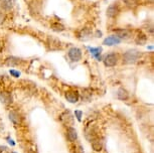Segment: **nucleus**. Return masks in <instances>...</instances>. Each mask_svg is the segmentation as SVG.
<instances>
[{
  "instance_id": "nucleus-19",
  "label": "nucleus",
  "mask_w": 154,
  "mask_h": 153,
  "mask_svg": "<svg viewBox=\"0 0 154 153\" xmlns=\"http://www.w3.org/2000/svg\"><path fill=\"white\" fill-rule=\"evenodd\" d=\"M146 42H147V36L145 35L144 33H138L137 35H136L135 37V43L136 44H138V45H144V44H146Z\"/></svg>"
},
{
  "instance_id": "nucleus-20",
  "label": "nucleus",
  "mask_w": 154,
  "mask_h": 153,
  "mask_svg": "<svg viewBox=\"0 0 154 153\" xmlns=\"http://www.w3.org/2000/svg\"><path fill=\"white\" fill-rule=\"evenodd\" d=\"M51 30L56 31V32H63V31H65L66 29L65 25L60 23V22H54V23H51Z\"/></svg>"
},
{
  "instance_id": "nucleus-11",
  "label": "nucleus",
  "mask_w": 154,
  "mask_h": 153,
  "mask_svg": "<svg viewBox=\"0 0 154 153\" xmlns=\"http://www.w3.org/2000/svg\"><path fill=\"white\" fill-rule=\"evenodd\" d=\"M66 138L69 142H75V140L78 139V132H77V129L74 128L72 126H69L66 128Z\"/></svg>"
},
{
  "instance_id": "nucleus-24",
  "label": "nucleus",
  "mask_w": 154,
  "mask_h": 153,
  "mask_svg": "<svg viewBox=\"0 0 154 153\" xmlns=\"http://www.w3.org/2000/svg\"><path fill=\"white\" fill-rule=\"evenodd\" d=\"M75 115L78 116V119L81 120V116H82V113H81V112H75Z\"/></svg>"
},
{
  "instance_id": "nucleus-13",
  "label": "nucleus",
  "mask_w": 154,
  "mask_h": 153,
  "mask_svg": "<svg viewBox=\"0 0 154 153\" xmlns=\"http://www.w3.org/2000/svg\"><path fill=\"white\" fill-rule=\"evenodd\" d=\"M91 146L94 151L100 152L103 150L104 144H103V141H102V139H100V138H93L91 140Z\"/></svg>"
},
{
  "instance_id": "nucleus-4",
  "label": "nucleus",
  "mask_w": 154,
  "mask_h": 153,
  "mask_svg": "<svg viewBox=\"0 0 154 153\" xmlns=\"http://www.w3.org/2000/svg\"><path fill=\"white\" fill-rule=\"evenodd\" d=\"M113 33L121 40L130 38L132 35V31L127 28H116V29H113Z\"/></svg>"
},
{
  "instance_id": "nucleus-15",
  "label": "nucleus",
  "mask_w": 154,
  "mask_h": 153,
  "mask_svg": "<svg viewBox=\"0 0 154 153\" xmlns=\"http://www.w3.org/2000/svg\"><path fill=\"white\" fill-rule=\"evenodd\" d=\"M21 63H22V60L16 57H8L4 62L5 65L8 66V67H15V66L20 65Z\"/></svg>"
},
{
  "instance_id": "nucleus-10",
  "label": "nucleus",
  "mask_w": 154,
  "mask_h": 153,
  "mask_svg": "<svg viewBox=\"0 0 154 153\" xmlns=\"http://www.w3.org/2000/svg\"><path fill=\"white\" fill-rule=\"evenodd\" d=\"M122 40L120 38H118L116 35H110V36H107L105 39L103 40V44L104 45H107V47H114V45H118L120 44Z\"/></svg>"
},
{
  "instance_id": "nucleus-3",
  "label": "nucleus",
  "mask_w": 154,
  "mask_h": 153,
  "mask_svg": "<svg viewBox=\"0 0 154 153\" xmlns=\"http://www.w3.org/2000/svg\"><path fill=\"white\" fill-rule=\"evenodd\" d=\"M118 60H119L118 56L116 54H106L105 57H104L103 62H104L105 67L113 68V67H115V66H117Z\"/></svg>"
},
{
  "instance_id": "nucleus-12",
  "label": "nucleus",
  "mask_w": 154,
  "mask_h": 153,
  "mask_svg": "<svg viewBox=\"0 0 154 153\" xmlns=\"http://www.w3.org/2000/svg\"><path fill=\"white\" fill-rule=\"evenodd\" d=\"M0 102L4 105H9L12 103V96L9 92L7 91H1L0 92Z\"/></svg>"
},
{
  "instance_id": "nucleus-26",
  "label": "nucleus",
  "mask_w": 154,
  "mask_h": 153,
  "mask_svg": "<svg viewBox=\"0 0 154 153\" xmlns=\"http://www.w3.org/2000/svg\"><path fill=\"white\" fill-rule=\"evenodd\" d=\"M0 47H1V42H0Z\"/></svg>"
},
{
  "instance_id": "nucleus-7",
  "label": "nucleus",
  "mask_w": 154,
  "mask_h": 153,
  "mask_svg": "<svg viewBox=\"0 0 154 153\" xmlns=\"http://www.w3.org/2000/svg\"><path fill=\"white\" fill-rule=\"evenodd\" d=\"M120 11L121 9L118 4H111L107 8L106 14L109 18H116V17H118V15L120 14Z\"/></svg>"
},
{
  "instance_id": "nucleus-18",
  "label": "nucleus",
  "mask_w": 154,
  "mask_h": 153,
  "mask_svg": "<svg viewBox=\"0 0 154 153\" xmlns=\"http://www.w3.org/2000/svg\"><path fill=\"white\" fill-rule=\"evenodd\" d=\"M124 5L129 9H136L139 6L138 0H122Z\"/></svg>"
},
{
  "instance_id": "nucleus-22",
  "label": "nucleus",
  "mask_w": 154,
  "mask_h": 153,
  "mask_svg": "<svg viewBox=\"0 0 154 153\" xmlns=\"http://www.w3.org/2000/svg\"><path fill=\"white\" fill-rule=\"evenodd\" d=\"M9 73H10V75L12 77H14V78H19L20 77V73L18 71H15V70H10L9 71Z\"/></svg>"
},
{
  "instance_id": "nucleus-17",
  "label": "nucleus",
  "mask_w": 154,
  "mask_h": 153,
  "mask_svg": "<svg viewBox=\"0 0 154 153\" xmlns=\"http://www.w3.org/2000/svg\"><path fill=\"white\" fill-rule=\"evenodd\" d=\"M117 98L121 101H126L129 99V93H128V91L126 89L120 88L117 91Z\"/></svg>"
},
{
  "instance_id": "nucleus-1",
  "label": "nucleus",
  "mask_w": 154,
  "mask_h": 153,
  "mask_svg": "<svg viewBox=\"0 0 154 153\" xmlns=\"http://www.w3.org/2000/svg\"><path fill=\"white\" fill-rule=\"evenodd\" d=\"M142 56V54L137 50H127L126 53H124L123 57H122V60H123V63L125 65H132V63H136L140 60V57Z\"/></svg>"
},
{
  "instance_id": "nucleus-25",
  "label": "nucleus",
  "mask_w": 154,
  "mask_h": 153,
  "mask_svg": "<svg viewBox=\"0 0 154 153\" xmlns=\"http://www.w3.org/2000/svg\"><path fill=\"white\" fill-rule=\"evenodd\" d=\"M96 35H97V37H101L102 36V32H101V31L97 30V31H96Z\"/></svg>"
},
{
  "instance_id": "nucleus-8",
  "label": "nucleus",
  "mask_w": 154,
  "mask_h": 153,
  "mask_svg": "<svg viewBox=\"0 0 154 153\" xmlns=\"http://www.w3.org/2000/svg\"><path fill=\"white\" fill-rule=\"evenodd\" d=\"M65 98L68 102L72 103V104H75L78 103V101L80 100V94L78 93L77 91H68L65 94Z\"/></svg>"
},
{
  "instance_id": "nucleus-23",
  "label": "nucleus",
  "mask_w": 154,
  "mask_h": 153,
  "mask_svg": "<svg viewBox=\"0 0 154 153\" xmlns=\"http://www.w3.org/2000/svg\"><path fill=\"white\" fill-rule=\"evenodd\" d=\"M5 19H6V16H5V14L3 12H1V11H0V25L4 23Z\"/></svg>"
},
{
  "instance_id": "nucleus-21",
  "label": "nucleus",
  "mask_w": 154,
  "mask_h": 153,
  "mask_svg": "<svg viewBox=\"0 0 154 153\" xmlns=\"http://www.w3.org/2000/svg\"><path fill=\"white\" fill-rule=\"evenodd\" d=\"M89 50H90V54H91L93 57H96V59L99 60H101V51H102L101 47H89Z\"/></svg>"
},
{
  "instance_id": "nucleus-16",
  "label": "nucleus",
  "mask_w": 154,
  "mask_h": 153,
  "mask_svg": "<svg viewBox=\"0 0 154 153\" xmlns=\"http://www.w3.org/2000/svg\"><path fill=\"white\" fill-rule=\"evenodd\" d=\"M92 35V32L89 28H83L78 32V38L81 40H87L89 39Z\"/></svg>"
},
{
  "instance_id": "nucleus-27",
  "label": "nucleus",
  "mask_w": 154,
  "mask_h": 153,
  "mask_svg": "<svg viewBox=\"0 0 154 153\" xmlns=\"http://www.w3.org/2000/svg\"><path fill=\"white\" fill-rule=\"evenodd\" d=\"M12 153H15V152H12Z\"/></svg>"
},
{
  "instance_id": "nucleus-14",
  "label": "nucleus",
  "mask_w": 154,
  "mask_h": 153,
  "mask_svg": "<svg viewBox=\"0 0 154 153\" xmlns=\"http://www.w3.org/2000/svg\"><path fill=\"white\" fill-rule=\"evenodd\" d=\"M13 7L12 0H0V10L3 11H10Z\"/></svg>"
},
{
  "instance_id": "nucleus-6",
  "label": "nucleus",
  "mask_w": 154,
  "mask_h": 153,
  "mask_svg": "<svg viewBox=\"0 0 154 153\" xmlns=\"http://www.w3.org/2000/svg\"><path fill=\"white\" fill-rule=\"evenodd\" d=\"M46 43H48L49 50H62L63 48L62 42H60L59 39L54 38V37L48 36V40H46Z\"/></svg>"
},
{
  "instance_id": "nucleus-9",
  "label": "nucleus",
  "mask_w": 154,
  "mask_h": 153,
  "mask_svg": "<svg viewBox=\"0 0 154 153\" xmlns=\"http://www.w3.org/2000/svg\"><path fill=\"white\" fill-rule=\"evenodd\" d=\"M8 118L9 120L12 122L15 126H19L22 124V117L18 112L16 111H10L9 114H8Z\"/></svg>"
},
{
  "instance_id": "nucleus-28",
  "label": "nucleus",
  "mask_w": 154,
  "mask_h": 153,
  "mask_svg": "<svg viewBox=\"0 0 154 153\" xmlns=\"http://www.w3.org/2000/svg\"><path fill=\"white\" fill-rule=\"evenodd\" d=\"M29 153H32V152H29Z\"/></svg>"
},
{
  "instance_id": "nucleus-2",
  "label": "nucleus",
  "mask_w": 154,
  "mask_h": 153,
  "mask_svg": "<svg viewBox=\"0 0 154 153\" xmlns=\"http://www.w3.org/2000/svg\"><path fill=\"white\" fill-rule=\"evenodd\" d=\"M68 56L69 57V60L74 63L80 62L83 57V51L81 48L77 47H72L68 50Z\"/></svg>"
},
{
  "instance_id": "nucleus-5",
  "label": "nucleus",
  "mask_w": 154,
  "mask_h": 153,
  "mask_svg": "<svg viewBox=\"0 0 154 153\" xmlns=\"http://www.w3.org/2000/svg\"><path fill=\"white\" fill-rule=\"evenodd\" d=\"M60 120L63 124L66 126H72L74 124V117H72V113L68 110L63 111L62 114L60 115Z\"/></svg>"
}]
</instances>
